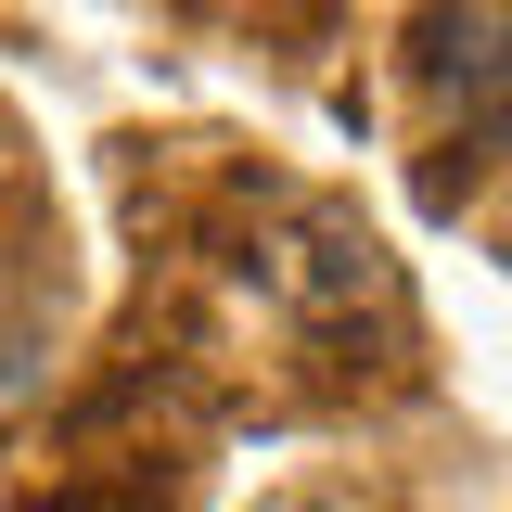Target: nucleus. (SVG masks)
Masks as SVG:
<instances>
[{"mask_svg": "<svg viewBox=\"0 0 512 512\" xmlns=\"http://www.w3.org/2000/svg\"><path fill=\"white\" fill-rule=\"evenodd\" d=\"M39 384H52V346H39V333H13V320H0V410H26V397H39Z\"/></svg>", "mask_w": 512, "mask_h": 512, "instance_id": "nucleus-3", "label": "nucleus"}, {"mask_svg": "<svg viewBox=\"0 0 512 512\" xmlns=\"http://www.w3.org/2000/svg\"><path fill=\"white\" fill-rule=\"evenodd\" d=\"M13 512H192V487L180 474H167V487H154V474H64L52 500H13Z\"/></svg>", "mask_w": 512, "mask_h": 512, "instance_id": "nucleus-2", "label": "nucleus"}, {"mask_svg": "<svg viewBox=\"0 0 512 512\" xmlns=\"http://www.w3.org/2000/svg\"><path fill=\"white\" fill-rule=\"evenodd\" d=\"M410 77L448 154H512V0H436L410 26Z\"/></svg>", "mask_w": 512, "mask_h": 512, "instance_id": "nucleus-1", "label": "nucleus"}]
</instances>
